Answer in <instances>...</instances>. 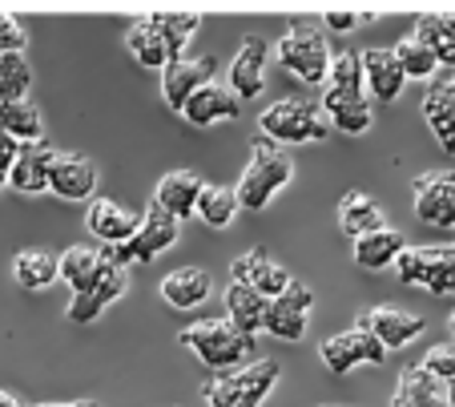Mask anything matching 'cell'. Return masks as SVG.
<instances>
[{
  "label": "cell",
  "instance_id": "47",
  "mask_svg": "<svg viewBox=\"0 0 455 407\" xmlns=\"http://www.w3.org/2000/svg\"><path fill=\"white\" fill-rule=\"evenodd\" d=\"M447 77H451V81H455V73H447Z\"/></svg>",
  "mask_w": 455,
  "mask_h": 407
},
{
  "label": "cell",
  "instance_id": "9",
  "mask_svg": "<svg viewBox=\"0 0 455 407\" xmlns=\"http://www.w3.org/2000/svg\"><path fill=\"white\" fill-rule=\"evenodd\" d=\"M415 218L435 230H455V173L431 170L415 178Z\"/></svg>",
  "mask_w": 455,
  "mask_h": 407
},
{
  "label": "cell",
  "instance_id": "39",
  "mask_svg": "<svg viewBox=\"0 0 455 407\" xmlns=\"http://www.w3.org/2000/svg\"><path fill=\"white\" fill-rule=\"evenodd\" d=\"M28 36L25 28H20L17 17H9V12H0V57H9V52H25Z\"/></svg>",
  "mask_w": 455,
  "mask_h": 407
},
{
  "label": "cell",
  "instance_id": "1",
  "mask_svg": "<svg viewBox=\"0 0 455 407\" xmlns=\"http://www.w3.org/2000/svg\"><path fill=\"white\" fill-rule=\"evenodd\" d=\"M178 343L189 347L210 371L226 375V371H238V367L258 363V343L254 335H242L230 319H202L194 327L178 331Z\"/></svg>",
  "mask_w": 455,
  "mask_h": 407
},
{
  "label": "cell",
  "instance_id": "31",
  "mask_svg": "<svg viewBox=\"0 0 455 407\" xmlns=\"http://www.w3.org/2000/svg\"><path fill=\"white\" fill-rule=\"evenodd\" d=\"M0 130L9 133L17 146H33V141H41L44 122L33 101H9L0 105Z\"/></svg>",
  "mask_w": 455,
  "mask_h": 407
},
{
  "label": "cell",
  "instance_id": "15",
  "mask_svg": "<svg viewBox=\"0 0 455 407\" xmlns=\"http://www.w3.org/2000/svg\"><path fill=\"white\" fill-rule=\"evenodd\" d=\"M267 52H270V44L262 41V36H246L242 41V49H238V57H234V65H230V89H234V97L238 101H254L258 93H262V73H267Z\"/></svg>",
  "mask_w": 455,
  "mask_h": 407
},
{
  "label": "cell",
  "instance_id": "5",
  "mask_svg": "<svg viewBox=\"0 0 455 407\" xmlns=\"http://www.w3.org/2000/svg\"><path fill=\"white\" fill-rule=\"evenodd\" d=\"M278 379H283V367L275 359H258L250 367L210 379L202 387V395H206L210 407H262V399L278 387Z\"/></svg>",
  "mask_w": 455,
  "mask_h": 407
},
{
  "label": "cell",
  "instance_id": "21",
  "mask_svg": "<svg viewBox=\"0 0 455 407\" xmlns=\"http://www.w3.org/2000/svg\"><path fill=\"white\" fill-rule=\"evenodd\" d=\"M339 230H343L347 238H355V243L367 235H379V230H387L383 206H379L375 198H367L363 190L343 194V202H339Z\"/></svg>",
  "mask_w": 455,
  "mask_h": 407
},
{
  "label": "cell",
  "instance_id": "12",
  "mask_svg": "<svg viewBox=\"0 0 455 407\" xmlns=\"http://www.w3.org/2000/svg\"><path fill=\"white\" fill-rule=\"evenodd\" d=\"M49 190L65 202H93L97 165L85 154H57L52 173H49Z\"/></svg>",
  "mask_w": 455,
  "mask_h": 407
},
{
  "label": "cell",
  "instance_id": "22",
  "mask_svg": "<svg viewBox=\"0 0 455 407\" xmlns=\"http://www.w3.org/2000/svg\"><path fill=\"white\" fill-rule=\"evenodd\" d=\"M181 117H186L189 125L234 122V117H238V97H234V89H222V85L210 81L206 89H198V93L189 97V105L181 109Z\"/></svg>",
  "mask_w": 455,
  "mask_h": 407
},
{
  "label": "cell",
  "instance_id": "16",
  "mask_svg": "<svg viewBox=\"0 0 455 407\" xmlns=\"http://www.w3.org/2000/svg\"><path fill=\"white\" fill-rule=\"evenodd\" d=\"M359 323L387 347V351H399V347H407L411 339L423 335V319H419V315L399 311V307H375V311H367Z\"/></svg>",
  "mask_w": 455,
  "mask_h": 407
},
{
  "label": "cell",
  "instance_id": "46",
  "mask_svg": "<svg viewBox=\"0 0 455 407\" xmlns=\"http://www.w3.org/2000/svg\"><path fill=\"white\" fill-rule=\"evenodd\" d=\"M447 331H451V339H455V311H451V319H447Z\"/></svg>",
  "mask_w": 455,
  "mask_h": 407
},
{
  "label": "cell",
  "instance_id": "4",
  "mask_svg": "<svg viewBox=\"0 0 455 407\" xmlns=\"http://www.w3.org/2000/svg\"><path fill=\"white\" fill-rule=\"evenodd\" d=\"M275 49H278L283 69H291L302 85H327L331 81V61H335V57H331V44L318 25L294 20Z\"/></svg>",
  "mask_w": 455,
  "mask_h": 407
},
{
  "label": "cell",
  "instance_id": "37",
  "mask_svg": "<svg viewBox=\"0 0 455 407\" xmlns=\"http://www.w3.org/2000/svg\"><path fill=\"white\" fill-rule=\"evenodd\" d=\"M327 89H343V93H367V77H363V52H339L331 61Z\"/></svg>",
  "mask_w": 455,
  "mask_h": 407
},
{
  "label": "cell",
  "instance_id": "36",
  "mask_svg": "<svg viewBox=\"0 0 455 407\" xmlns=\"http://www.w3.org/2000/svg\"><path fill=\"white\" fill-rule=\"evenodd\" d=\"M423 117L427 125L435 122H455V81L451 77H435L423 93Z\"/></svg>",
  "mask_w": 455,
  "mask_h": 407
},
{
  "label": "cell",
  "instance_id": "35",
  "mask_svg": "<svg viewBox=\"0 0 455 407\" xmlns=\"http://www.w3.org/2000/svg\"><path fill=\"white\" fill-rule=\"evenodd\" d=\"M238 194L226 190V186H206L202 190V202H198V218L206 226H214V230H226V226L234 222V214H238Z\"/></svg>",
  "mask_w": 455,
  "mask_h": 407
},
{
  "label": "cell",
  "instance_id": "26",
  "mask_svg": "<svg viewBox=\"0 0 455 407\" xmlns=\"http://www.w3.org/2000/svg\"><path fill=\"white\" fill-rule=\"evenodd\" d=\"M101 275H105V254L93 251V246H69L60 254V278L73 286V295L93 291Z\"/></svg>",
  "mask_w": 455,
  "mask_h": 407
},
{
  "label": "cell",
  "instance_id": "33",
  "mask_svg": "<svg viewBox=\"0 0 455 407\" xmlns=\"http://www.w3.org/2000/svg\"><path fill=\"white\" fill-rule=\"evenodd\" d=\"M28 89H33V65H28L25 52L0 57V105L28 101Z\"/></svg>",
  "mask_w": 455,
  "mask_h": 407
},
{
  "label": "cell",
  "instance_id": "17",
  "mask_svg": "<svg viewBox=\"0 0 455 407\" xmlns=\"http://www.w3.org/2000/svg\"><path fill=\"white\" fill-rule=\"evenodd\" d=\"M363 77H367V93L375 101H395L407 85V73L399 65L395 49H367L363 52Z\"/></svg>",
  "mask_w": 455,
  "mask_h": 407
},
{
  "label": "cell",
  "instance_id": "28",
  "mask_svg": "<svg viewBox=\"0 0 455 407\" xmlns=\"http://www.w3.org/2000/svg\"><path fill=\"white\" fill-rule=\"evenodd\" d=\"M439 403H443V383L431 379L419 363L403 367L399 387H395V403L391 407H439Z\"/></svg>",
  "mask_w": 455,
  "mask_h": 407
},
{
  "label": "cell",
  "instance_id": "8",
  "mask_svg": "<svg viewBox=\"0 0 455 407\" xmlns=\"http://www.w3.org/2000/svg\"><path fill=\"white\" fill-rule=\"evenodd\" d=\"M310 303H315V295H310V286H302L299 278H294L291 286H286L278 299H270L267 307V335L283 339V343H299L302 335H307V323H310Z\"/></svg>",
  "mask_w": 455,
  "mask_h": 407
},
{
  "label": "cell",
  "instance_id": "42",
  "mask_svg": "<svg viewBox=\"0 0 455 407\" xmlns=\"http://www.w3.org/2000/svg\"><path fill=\"white\" fill-rule=\"evenodd\" d=\"M431 133H435V141L447 149V154H455V122H435Z\"/></svg>",
  "mask_w": 455,
  "mask_h": 407
},
{
  "label": "cell",
  "instance_id": "32",
  "mask_svg": "<svg viewBox=\"0 0 455 407\" xmlns=\"http://www.w3.org/2000/svg\"><path fill=\"white\" fill-rule=\"evenodd\" d=\"M395 52H399V65H403V73L407 77H415V81H435V73L443 69V65H439V57L435 52H431V44L427 41H419V36L415 33H407L403 41L395 44Z\"/></svg>",
  "mask_w": 455,
  "mask_h": 407
},
{
  "label": "cell",
  "instance_id": "38",
  "mask_svg": "<svg viewBox=\"0 0 455 407\" xmlns=\"http://www.w3.org/2000/svg\"><path fill=\"white\" fill-rule=\"evenodd\" d=\"M419 367L431 375V379H439L447 387V383L455 379V339H447V343H435L427 355H423Z\"/></svg>",
  "mask_w": 455,
  "mask_h": 407
},
{
  "label": "cell",
  "instance_id": "43",
  "mask_svg": "<svg viewBox=\"0 0 455 407\" xmlns=\"http://www.w3.org/2000/svg\"><path fill=\"white\" fill-rule=\"evenodd\" d=\"M36 407H97V403H89V399H69V403H36Z\"/></svg>",
  "mask_w": 455,
  "mask_h": 407
},
{
  "label": "cell",
  "instance_id": "27",
  "mask_svg": "<svg viewBox=\"0 0 455 407\" xmlns=\"http://www.w3.org/2000/svg\"><path fill=\"white\" fill-rule=\"evenodd\" d=\"M12 278H17V286H25V291H49L60 278V259L49 251H20L17 259H12Z\"/></svg>",
  "mask_w": 455,
  "mask_h": 407
},
{
  "label": "cell",
  "instance_id": "34",
  "mask_svg": "<svg viewBox=\"0 0 455 407\" xmlns=\"http://www.w3.org/2000/svg\"><path fill=\"white\" fill-rule=\"evenodd\" d=\"M149 20H154L157 33H162L165 44L173 49V61H181V52H186L189 36L198 33V25H202L198 12H149Z\"/></svg>",
  "mask_w": 455,
  "mask_h": 407
},
{
  "label": "cell",
  "instance_id": "19",
  "mask_svg": "<svg viewBox=\"0 0 455 407\" xmlns=\"http://www.w3.org/2000/svg\"><path fill=\"white\" fill-rule=\"evenodd\" d=\"M52 162H57V149L44 146V141H33V146H20L17 165H12L9 186H12L17 194H44V190H49Z\"/></svg>",
  "mask_w": 455,
  "mask_h": 407
},
{
  "label": "cell",
  "instance_id": "25",
  "mask_svg": "<svg viewBox=\"0 0 455 407\" xmlns=\"http://www.w3.org/2000/svg\"><path fill=\"white\" fill-rule=\"evenodd\" d=\"M125 44H129V52L138 57V65H146V69H162L165 73L173 65V49L165 44V36L157 33V25L149 17H141V20L129 25Z\"/></svg>",
  "mask_w": 455,
  "mask_h": 407
},
{
  "label": "cell",
  "instance_id": "29",
  "mask_svg": "<svg viewBox=\"0 0 455 407\" xmlns=\"http://www.w3.org/2000/svg\"><path fill=\"white\" fill-rule=\"evenodd\" d=\"M415 36L431 44V52L439 57L447 73H455V12H427L415 25Z\"/></svg>",
  "mask_w": 455,
  "mask_h": 407
},
{
  "label": "cell",
  "instance_id": "6",
  "mask_svg": "<svg viewBox=\"0 0 455 407\" xmlns=\"http://www.w3.org/2000/svg\"><path fill=\"white\" fill-rule=\"evenodd\" d=\"M399 278L407 286H423L431 295H455V243L443 246H407L395 262Z\"/></svg>",
  "mask_w": 455,
  "mask_h": 407
},
{
  "label": "cell",
  "instance_id": "13",
  "mask_svg": "<svg viewBox=\"0 0 455 407\" xmlns=\"http://www.w3.org/2000/svg\"><path fill=\"white\" fill-rule=\"evenodd\" d=\"M85 226H89V235H93L101 246H121V243H129V238L138 235L141 218L129 214V210L121 206V202H113V198H93L89 202Z\"/></svg>",
  "mask_w": 455,
  "mask_h": 407
},
{
  "label": "cell",
  "instance_id": "14",
  "mask_svg": "<svg viewBox=\"0 0 455 407\" xmlns=\"http://www.w3.org/2000/svg\"><path fill=\"white\" fill-rule=\"evenodd\" d=\"M125 286H129V270L117 267L113 259H105V275L97 278L93 291H85V295H73L69 311H65V315H69V323H93L97 315H101L105 307L113 303V299L125 295Z\"/></svg>",
  "mask_w": 455,
  "mask_h": 407
},
{
  "label": "cell",
  "instance_id": "30",
  "mask_svg": "<svg viewBox=\"0 0 455 407\" xmlns=\"http://www.w3.org/2000/svg\"><path fill=\"white\" fill-rule=\"evenodd\" d=\"M403 251H407L403 235L387 226V230H379V235H367V238L355 243V262H359L363 270H383L387 262H399Z\"/></svg>",
  "mask_w": 455,
  "mask_h": 407
},
{
  "label": "cell",
  "instance_id": "3",
  "mask_svg": "<svg viewBox=\"0 0 455 407\" xmlns=\"http://www.w3.org/2000/svg\"><path fill=\"white\" fill-rule=\"evenodd\" d=\"M258 130L270 146H299V141H327L331 138V122L323 105L315 101H275L270 109L258 113Z\"/></svg>",
  "mask_w": 455,
  "mask_h": 407
},
{
  "label": "cell",
  "instance_id": "41",
  "mask_svg": "<svg viewBox=\"0 0 455 407\" xmlns=\"http://www.w3.org/2000/svg\"><path fill=\"white\" fill-rule=\"evenodd\" d=\"M367 20H375V12H327V28H335V33H347V28L355 25H367Z\"/></svg>",
  "mask_w": 455,
  "mask_h": 407
},
{
  "label": "cell",
  "instance_id": "18",
  "mask_svg": "<svg viewBox=\"0 0 455 407\" xmlns=\"http://www.w3.org/2000/svg\"><path fill=\"white\" fill-rule=\"evenodd\" d=\"M323 113H327L331 130L347 133V138H359V133L371 130V101H367V93L327 89V93H323Z\"/></svg>",
  "mask_w": 455,
  "mask_h": 407
},
{
  "label": "cell",
  "instance_id": "10",
  "mask_svg": "<svg viewBox=\"0 0 455 407\" xmlns=\"http://www.w3.org/2000/svg\"><path fill=\"white\" fill-rule=\"evenodd\" d=\"M218 73V61L214 57H181V61H173L170 69L162 73V97H165V105L170 109H186L189 105V97L198 93V89H206L210 85V77Z\"/></svg>",
  "mask_w": 455,
  "mask_h": 407
},
{
  "label": "cell",
  "instance_id": "11",
  "mask_svg": "<svg viewBox=\"0 0 455 407\" xmlns=\"http://www.w3.org/2000/svg\"><path fill=\"white\" fill-rule=\"evenodd\" d=\"M230 275H234V283H246L250 291H258L262 299H278L286 286L294 283L291 270H286L283 262L270 259L267 251H246L242 259H234Z\"/></svg>",
  "mask_w": 455,
  "mask_h": 407
},
{
  "label": "cell",
  "instance_id": "23",
  "mask_svg": "<svg viewBox=\"0 0 455 407\" xmlns=\"http://www.w3.org/2000/svg\"><path fill=\"white\" fill-rule=\"evenodd\" d=\"M210 291H214V283H210V275H206V270H198V267L170 270V275L162 278V299L173 307V311L202 307L210 299Z\"/></svg>",
  "mask_w": 455,
  "mask_h": 407
},
{
  "label": "cell",
  "instance_id": "40",
  "mask_svg": "<svg viewBox=\"0 0 455 407\" xmlns=\"http://www.w3.org/2000/svg\"><path fill=\"white\" fill-rule=\"evenodd\" d=\"M17 154H20V146H17V141H12L4 130H0V190L9 186L12 165H17Z\"/></svg>",
  "mask_w": 455,
  "mask_h": 407
},
{
  "label": "cell",
  "instance_id": "20",
  "mask_svg": "<svg viewBox=\"0 0 455 407\" xmlns=\"http://www.w3.org/2000/svg\"><path fill=\"white\" fill-rule=\"evenodd\" d=\"M202 190H206V182H202L198 173L173 170V173H165L162 182H157L154 202H157V206H162V210H170V214L181 222V218H194V214H198Z\"/></svg>",
  "mask_w": 455,
  "mask_h": 407
},
{
  "label": "cell",
  "instance_id": "44",
  "mask_svg": "<svg viewBox=\"0 0 455 407\" xmlns=\"http://www.w3.org/2000/svg\"><path fill=\"white\" fill-rule=\"evenodd\" d=\"M0 407H25L17 395H9V391H0Z\"/></svg>",
  "mask_w": 455,
  "mask_h": 407
},
{
  "label": "cell",
  "instance_id": "2",
  "mask_svg": "<svg viewBox=\"0 0 455 407\" xmlns=\"http://www.w3.org/2000/svg\"><path fill=\"white\" fill-rule=\"evenodd\" d=\"M294 178V165L291 157L283 154L278 146H270V141H254V154H250V165L246 173L238 178V186H234V194H238V206L242 210H267L270 202L278 198V194L291 186Z\"/></svg>",
  "mask_w": 455,
  "mask_h": 407
},
{
  "label": "cell",
  "instance_id": "7",
  "mask_svg": "<svg viewBox=\"0 0 455 407\" xmlns=\"http://www.w3.org/2000/svg\"><path fill=\"white\" fill-rule=\"evenodd\" d=\"M318 359L331 367L335 375H347V371H355L359 363H387V347L379 343L375 335H371L363 323H355L351 331H343V335H335V339H327L323 343V351H318Z\"/></svg>",
  "mask_w": 455,
  "mask_h": 407
},
{
  "label": "cell",
  "instance_id": "24",
  "mask_svg": "<svg viewBox=\"0 0 455 407\" xmlns=\"http://www.w3.org/2000/svg\"><path fill=\"white\" fill-rule=\"evenodd\" d=\"M267 307H270V299L250 291L246 283L226 286V315H230V323L242 331V335H258V331L267 327Z\"/></svg>",
  "mask_w": 455,
  "mask_h": 407
},
{
  "label": "cell",
  "instance_id": "45",
  "mask_svg": "<svg viewBox=\"0 0 455 407\" xmlns=\"http://www.w3.org/2000/svg\"><path fill=\"white\" fill-rule=\"evenodd\" d=\"M443 403H447V407H455V379L443 387Z\"/></svg>",
  "mask_w": 455,
  "mask_h": 407
}]
</instances>
